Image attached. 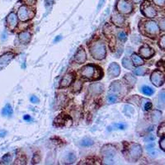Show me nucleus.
Listing matches in <instances>:
<instances>
[{"label":"nucleus","instance_id":"obj_1","mask_svg":"<svg viewBox=\"0 0 165 165\" xmlns=\"http://www.w3.org/2000/svg\"><path fill=\"white\" fill-rule=\"evenodd\" d=\"M82 76L88 80H98L103 76L101 69L95 64H88L81 70Z\"/></svg>","mask_w":165,"mask_h":165},{"label":"nucleus","instance_id":"obj_2","mask_svg":"<svg viewBox=\"0 0 165 165\" xmlns=\"http://www.w3.org/2000/svg\"><path fill=\"white\" fill-rule=\"evenodd\" d=\"M139 29L141 33L149 37H154L159 34V26L155 21L152 20H148L142 22Z\"/></svg>","mask_w":165,"mask_h":165},{"label":"nucleus","instance_id":"obj_3","mask_svg":"<svg viewBox=\"0 0 165 165\" xmlns=\"http://www.w3.org/2000/svg\"><path fill=\"white\" fill-rule=\"evenodd\" d=\"M90 52L94 59L97 60H101L106 57L105 44L101 41H94L90 46Z\"/></svg>","mask_w":165,"mask_h":165},{"label":"nucleus","instance_id":"obj_4","mask_svg":"<svg viewBox=\"0 0 165 165\" xmlns=\"http://www.w3.org/2000/svg\"><path fill=\"white\" fill-rule=\"evenodd\" d=\"M142 155V147L139 144L132 143L127 149V158L130 162H136Z\"/></svg>","mask_w":165,"mask_h":165},{"label":"nucleus","instance_id":"obj_5","mask_svg":"<svg viewBox=\"0 0 165 165\" xmlns=\"http://www.w3.org/2000/svg\"><path fill=\"white\" fill-rule=\"evenodd\" d=\"M140 10H141L142 14L148 18H153L156 16V9L153 7V5L151 4V2L149 0H145L142 4V5L140 7Z\"/></svg>","mask_w":165,"mask_h":165},{"label":"nucleus","instance_id":"obj_6","mask_svg":"<svg viewBox=\"0 0 165 165\" xmlns=\"http://www.w3.org/2000/svg\"><path fill=\"white\" fill-rule=\"evenodd\" d=\"M35 17V12L30 9L29 7L22 5L18 9V13H17V17L20 19V21L22 22H27L29 21Z\"/></svg>","mask_w":165,"mask_h":165},{"label":"nucleus","instance_id":"obj_7","mask_svg":"<svg viewBox=\"0 0 165 165\" xmlns=\"http://www.w3.org/2000/svg\"><path fill=\"white\" fill-rule=\"evenodd\" d=\"M116 9L120 14L128 15L132 11L133 7L132 4L127 0H118L116 4Z\"/></svg>","mask_w":165,"mask_h":165},{"label":"nucleus","instance_id":"obj_8","mask_svg":"<svg viewBox=\"0 0 165 165\" xmlns=\"http://www.w3.org/2000/svg\"><path fill=\"white\" fill-rule=\"evenodd\" d=\"M151 82L156 87H161L165 82L164 74L159 70H155L151 75Z\"/></svg>","mask_w":165,"mask_h":165},{"label":"nucleus","instance_id":"obj_9","mask_svg":"<svg viewBox=\"0 0 165 165\" xmlns=\"http://www.w3.org/2000/svg\"><path fill=\"white\" fill-rule=\"evenodd\" d=\"M138 53H139V55H141L145 59H150L155 54L154 49L150 46L146 45V44H145L144 46H142L139 48Z\"/></svg>","mask_w":165,"mask_h":165},{"label":"nucleus","instance_id":"obj_10","mask_svg":"<svg viewBox=\"0 0 165 165\" xmlns=\"http://www.w3.org/2000/svg\"><path fill=\"white\" fill-rule=\"evenodd\" d=\"M108 73L109 75L110 78L119 77V75L120 74V68H119V64L115 62L111 63L109 66V69H108Z\"/></svg>","mask_w":165,"mask_h":165},{"label":"nucleus","instance_id":"obj_11","mask_svg":"<svg viewBox=\"0 0 165 165\" xmlns=\"http://www.w3.org/2000/svg\"><path fill=\"white\" fill-rule=\"evenodd\" d=\"M103 90H104V86H103V84H101L100 82L91 83L89 87V92L93 96L100 95L101 93L103 92Z\"/></svg>","mask_w":165,"mask_h":165},{"label":"nucleus","instance_id":"obj_12","mask_svg":"<svg viewBox=\"0 0 165 165\" xmlns=\"http://www.w3.org/2000/svg\"><path fill=\"white\" fill-rule=\"evenodd\" d=\"M86 59H87L86 53L82 46H80L75 54V61L77 64H83L86 61Z\"/></svg>","mask_w":165,"mask_h":165},{"label":"nucleus","instance_id":"obj_13","mask_svg":"<svg viewBox=\"0 0 165 165\" xmlns=\"http://www.w3.org/2000/svg\"><path fill=\"white\" fill-rule=\"evenodd\" d=\"M115 151H116L115 148L110 145H107L104 147H102L101 149L102 155L108 158H114V156L115 155Z\"/></svg>","mask_w":165,"mask_h":165},{"label":"nucleus","instance_id":"obj_14","mask_svg":"<svg viewBox=\"0 0 165 165\" xmlns=\"http://www.w3.org/2000/svg\"><path fill=\"white\" fill-rule=\"evenodd\" d=\"M6 22H7V25H8V28L9 29H14L15 28L17 27V22H18L17 15L14 12L9 13L7 18H6Z\"/></svg>","mask_w":165,"mask_h":165},{"label":"nucleus","instance_id":"obj_15","mask_svg":"<svg viewBox=\"0 0 165 165\" xmlns=\"http://www.w3.org/2000/svg\"><path fill=\"white\" fill-rule=\"evenodd\" d=\"M74 76L72 73H68L64 75L63 78L60 81L59 84V88H66L68 86H70L72 84V82H73Z\"/></svg>","mask_w":165,"mask_h":165},{"label":"nucleus","instance_id":"obj_16","mask_svg":"<svg viewBox=\"0 0 165 165\" xmlns=\"http://www.w3.org/2000/svg\"><path fill=\"white\" fill-rule=\"evenodd\" d=\"M13 58H14V54L12 53H6L0 56V68H4L7 64H9L10 60Z\"/></svg>","mask_w":165,"mask_h":165},{"label":"nucleus","instance_id":"obj_17","mask_svg":"<svg viewBox=\"0 0 165 165\" xmlns=\"http://www.w3.org/2000/svg\"><path fill=\"white\" fill-rule=\"evenodd\" d=\"M111 21L113 22V23L115 25V26H118V27H122L124 22H125V18L124 17L119 14V13H114L112 15V17H111Z\"/></svg>","mask_w":165,"mask_h":165},{"label":"nucleus","instance_id":"obj_18","mask_svg":"<svg viewBox=\"0 0 165 165\" xmlns=\"http://www.w3.org/2000/svg\"><path fill=\"white\" fill-rule=\"evenodd\" d=\"M122 89H123V86L119 81L113 82L109 87L110 91L112 93H116V94H119L120 92L122 91Z\"/></svg>","mask_w":165,"mask_h":165},{"label":"nucleus","instance_id":"obj_19","mask_svg":"<svg viewBox=\"0 0 165 165\" xmlns=\"http://www.w3.org/2000/svg\"><path fill=\"white\" fill-rule=\"evenodd\" d=\"M19 40L22 43L27 44L31 41V34L28 31H23L19 34Z\"/></svg>","mask_w":165,"mask_h":165},{"label":"nucleus","instance_id":"obj_20","mask_svg":"<svg viewBox=\"0 0 165 165\" xmlns=\"http://www.w3.org/2000/svg\"><path fill=\"white\" fill-rule=\"evenodd\" d=\"M161 119H162V112L160 110H153L151 113V120L154 124L158 123Z\"/></svg>","mask_w":165,"mask_h":165},{"label":"nucleus","instance_id":"obj_21","mask_svg":"<svg viewBox=\"0 0 165 165\" xmlns=\"http://www.w3.org/2000/svg\"><path fill=\"white\" fill-rule=\"evenodd\" d=\"M141 107L144 111H149L152 108V103L147 98H142L141 99Z\"/></svg>","mask_w":165,"mask_h":165},{"label":"nucleus","instance_id":"obj_22","mask_svg":"<svg viewBox=\"0 0 165 165\" xmlns=\"http://www.w3.org/2000/svg\"><path fill=\"white\" fill-rule=\"evenodd\" d=\"M146 151L147 153L151 156L154 157L157 155V151H156V148H155V144H149L148 145H146Z\"/></svg>","mask_w":165,"mask_h":165},{"label":"nucleus","instance_id":"obj_23","mask_svg":"<svg viewBox=\"0 0 165 165\" xmlns=\"http://www.w3.org/2000/svg\"><path fill=\"white\" fill-rule=\"evenodd\" d=\"M132 62L136 66H139L144 64V60L140 58V56H138L136 54H132Z\"/></svg>","mask_w":165,"mask_h":165},{"label":"nucleus","instance_id":"obj_24","mask_svg":"<svg viewBox=\"0 0 165 165\" xmlns=\"http://www.w3.org/2000/svg\"><path fill=\"white\" fill-rule=\"evenodd\" d=\"M76 158H77V156L73 152L67 153L64 157V164H73L74 162L76 161Z\"/></svg>","mask_w":165,"mask_h":165},{"label":"nucleus","instance_id":"obj_25","mask_svg":"<svg viewBox=\"0 0 165 165\" xmlns=\"http://www.w3.org/2000/svg\"><path fill=\"white\" fill-rule=\"evenodd\" d=\"M163 108L165 105V91L159 92L157 96V106Z\"/></svg>","mask_w":165,"mask_h":165},{"label":"nucleus","instance_id":"obj_26","mask_svg":"<svg viewBox=\"0 0 165 165\" xmlns=\"http://www.w3.org/2000/svg\"><path fill=\"white\" fill-rule=\"evenodd\" d=\"M123 113H124L125 115H127V117H132V116L134 114L135 110H134V109H133L132 106H130V105H126V106L124 107Z\"/></svg>","mask_w":165,"mask_h":165},{"label":"nucleus","instance_id":"obj_27","mask_svg":"<svg viewBox=\"0 0 165 165\" xmlns=\"http://www.w3.org/2000/svg\"><path fill=\"white\" fill-rule=\"evenodd\" d=\"M94 143H95L94 140L92 138H83V139H82L80 141V145L82 147L92 146L94 145Z\"/></svg>","mask_w":165,"mask_h":165},{"label":"nucleus","instance_id":"obj_28","mask_svg":"<svg viewBox=\"0 0 165 165\" xmlns=\"http://www.w3.org/2000/svg\"><path fill=\"white\" fill-rule=\"evenodd\" d=\"M140 90H141V92H142L143 94H145V95H146V96H151V95L154 94V90H153L152 88L147 86V85H143V86L141 87Z\"/></svg>","mask_w":165,"mask_h":165},{"label":"nucleus","instance_id":"obj_29","mask_svg":"<svg viewBox=\"0 0 165 165\" xmlns=\"http://www.w3.org/2000/svg\"><path fill=\"white\" fill-rule=\"evenodd\" d=\"M122 64H123V66L126 68V69H127V70H131V69H132V60L127 58V57H125L123 59H122Z\"/></svg>","mask_w":165,"mask_h":165},{"label":"nucleus","instance_id":"obj_30","mask_svg":"<svg viewBox=\"0 0 165 165\" xmlns=\"http://www.w3.org/2000/svg\"><path fill=\"white\" fill-rule=\"evenodd\" d=\"M125 79H126L127 82H128L129 84H131L132 86H133L136 83V77L134 76H132V74H127L125 76Z\"/></svg>","mask_w":165,"mask_h":165},{"label":"nucleus","instance_id":"obj_31","mask_svg":"<svg viewBox=\"0 0 165 165\" xmlns=\"http://www.w3.org/2000/svg\"><path fill=\"white\" fill-rule=\"evenodd\" d=\"M13 113V109L11 108V106L9 104H7L4 109H3V111H2V114L5 116H10Z\"/></svg>","mask_w":165,"mask_h":165},{"label":"nucleus","instance_id":"obj_32","mask_svg":"<svg viewBox=\"0 0 165 165\" xmlns=\"http://www.w3.org/2000/svg\"><path fill=\"white\" fill-rule=\"evenodd\" d=\"M134 74L136 75V76H140V77H142V76H145L147 72V69L146 68H145V67H138L136 68L135 70H134Z\"/></svg>","mask_w":165,"mask_h":165},{"label":"nucleus","instance_id":"obj_33","mask_svg":"<svg viewBox=\"0 0 165 165\" xmlns=\"http://www.w3.org/2000/svg\"><path fill=\"white\" fill-rule=\"evenodd\" d=\"M117 36H118V39L119 41H121L122 42H125L127 39V34L124 32V31H121V30H119L117 32Z\"/></svg>","mask_w":165,"mask_h":165},{"label":"nucleus","instance_id":"obj_34","mask_svg":"<svg viewBox=\"0 0 165 165\" xmlns=\"http://www.w3.org/2000/svg\"><path fill=\"white\" fill-rule=\"evenodd\" d=\"M157 134L160 137H164L165 135V123H162L160 125V127H158V131H157Z\"/></svg>","mask_w":165,"mask_h":165},{"label":"nucleus","instance_id":"obj_35","mask_svg":"<svg viewBox=\"0 0 165 165\" xmlns=\"http://www.w3.org/2000/svg\"><path fill=\"white\" fill-rule=\"evenodd\" d=\"M118 100V98H117V96H115V95H114V94H110L108 96V101L110 103H115L116 101Z\"/></svg>","mask_w":165,"mask_h":165},{"label":"nucleus","instance_id":"obj_36","mask_svg":"<svg viewBox=\"0 0 165 165\" xmlns=\"http://www.w3.org/2000/svg\"><path fill=\"white\" fill-rule=\"evenodd\" d=\"M158 44H159V46H160L162 49L165 50V35H163L162 36L160 37Z\"/></svg>","mask_w":165,"mask_h":165},{"label":"nucleus","instance_id":"obj_37","mask_svg":"<svg viewBox=\"0 0 165 165\" xmlns=\"http://www.w3.org/2000/svg\"><path fill=\"white\" fill-rule=\"evenodd\" d=\"M28 6H34L36 4V0H22Z\"/></svg>","mask_w":165,"mask_h":165},{"label":"nucleus","instance_id":"obj_38","mask_svg":"<svg viewBox=\"0 0 165 165\" xmlns=\"http://www.w3.org/2000/svg\"><path fill=\"white\" fill-rule=\"evenodd\" d=\"M154 4L159 6V7H164L165 6V0H153Z\"/></svg>","mask_w":165,"mask_h":165},{"label":"nucleus","instance_id":"obj_39","mask_svg":"<svg viewBox=\"0 0 165 165\" xmlns=\"http://www.w3.org/2000/svg\"><path fill=\"white\" fill-rule=\"evenodd\" d=\"M10 160H11V156H10L9 154H7V155H5L3 157V162H1V163H3V164H9Z\"/></svg>","mask_w":165,"mask_h":165},{"label":"nucleus","instance_id":"obj_40","mask_svg":"<svg viewBox=\"0 0 165 165\" xmlns=\"http://www.w3.org/2000/svg\"><path fill=\"white\" fill-rule=\"evenodd\" d=\"M159 28H161L162 30L165 31V17L162 18L159 21Z\"/></svg>","mask_w":165,"mask_h":165},{"label":"nucleus","instance_id":"obj_41","mask_svg":"<svg viewBox=\"0 0 165 165\" xmlns=\"http://www.w3.org/2000/svg\"><path fill=\"white\" fill-rule=\"evenodd\" d=\"M81 87H82L81 82H77L76 83H75V85H74V87H73L74 91H76V90H77V91H79V90H81Z\"/></svg>","mask_w":165,"mask_h":165},{"label":"nucleus","instance_id":"obj_42","mask_svg":"<svg viewBox=\"0 0 165 165\" xmlns=\"http://www.w3.org/2000/svg\"><path fill=\"white\" fill-rule=\"evenodd\" d=\"M30 101H31L32 103H35V104H37V103H39L40 100H39V98L37 97L36 96H32L30 97Z\"/></svg>","mask_w":165,"mask_h":165},{"label":"nucleus","instance_id":"obj_43","mask_svg":"<svg viewBox=\"0 0 165 165\" xmlns=\"http://www.w3.org/2000/svg\"><path fill=\"white\" fill-rule=\"evenodd\" d=\"M115 127L119 130H123L126 128V125L124 123H118V124H115Z\"/></svg>","mask_w":165,"mask_h":165},{"label":"nucleus","instance_id":"obj_44","mask_svg":"<svg viewBox=\"0 0 165 165\" xmlns=\"http://www.w3.org/2000/svg\"><path fill=\"white\" fill-rule=\"evenodd\" d=\"M160 147L163 151H165V137H163V138L160 140Z\"/></svg>","mask_w":165,"mask_h":165},{"label":"nucleus","instance_id":"obj_45","mask_svg":"<svg viewBox=\"0 0 165 165\" xmlns=\"http://www.w3.org/2000/svg\"><path fill=\"white\" fill-rule=\"evenodd\" d=\"M155 139V137L153 136V135H149L147 138H145V141H153Z\"/></svg>","mask_w":165,"mask_h":165},{"label":"nucleus","instance_id":"obj_46","mask_svg":"<svg viewBox=\"0 0 165 165\" xmlns=\"http://www.w3.org/2000/svg\"><path fill=\"white\" fill-rule=\"evenodd\" d=\"M53 2H54V0H46V7H48V6H50L52 4H53Z\"/></svg>","mask_w":165,"mask_h":165},{"label":"nucleus","instance_id":"obj_47","mask_svg":"<svg viewBox=\"0 0 165 165\" xmlns=\"http://www.w3.org/2000/svg\"><path fill=\"white\" fill-rule=\"evenodd\" d=\"M104 1H105V0H100V2H99V4H98V10L101 9V6L103 5V4H104Z\"/></svg>","mask_w":165,"mask_h":165},{"label":"nucleus","instance_id":"obj_48","mask_svg":"<svg viewBox=\"0 0 165 165\" xmlns=\"http://www.w3.org/2000/svg\"><path fill=\"white\" fill-rule=\"evenodd\" d=\"M23 119H25V120H27V121H30V120H31L30 116H29V115H28V114H26V115H24V116H23Z\"/></svg>","mask_w":165,"mask_h":165},{"label":"nucleus","instance_id":"obj_49","mask_svg":"<svg viewBox=\"0 0 165 165\" xmlns=\"http://www.w3.org/2000/svg\"><path fill=\"white\" fill-rule=\"evenodd\" d=\"M5 134H6V132L3 130V131L1 132V133H0V137H1V138L4 137V135H5Z\"/></svg>","mask_w":165,"mask_h":165},{"label":"nucleus","instance_id":"obj_50","mask_svg":"<svg viewBox=\"0 0 165 165\" xmlns=\"http://www.w3.org/2000/svg\"><path fill=\"white\" fill-rule=\"evenodd\" d=\"M62 38V36H60V35H59V36H57L56 38L54 39V42H58L60 39Z\"/></svg>","mask_w":165,"mask_h":165},{"label":"nucleus","instance_id":"obj_51","mask_svg":"<svg viewBox=\"0 0 165 165\" xmlns=\"http://www.w3.org/2000/svg\"><path fill=\"white\" fill-rule=\"evenodd\" d=\"M132 1H133L134 3H140L142 0H132Z\"/></svg>","mask_w":165,"mask_h":165},{"label":"nucleus","instance_id":"obj_52","mask_svg":"<svg viewBox=\"0 0 165 165\" xmlns=\"http://www.w3.org/2000/svg\"><path fill=\"white\" fill-rule=\"evenodd\" d=\"M164 71H165V62H164Z\"/></svg>","mask_w":165,"mask_h":165}]
</instances>
